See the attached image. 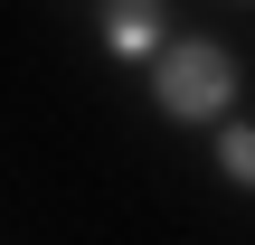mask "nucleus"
<instances>
[{"label": "nucleus", "mask_w": 255, "mask_h": 245, "mask_svg": "<svg viewBox=\"0 0 255 245\" xmlns=\"http://www.w3.org/2000/svg\"><path fill=\"white\" fill-rule=\"evenodd\" d=\"M227 179H246V189H255V123L227 132Z\"/></svg>", "instance_id": "7ed1b4c3"}, {"label": "nucleus", "mask_w": 255, "mask_h": 245, "mask_svg": "<svg viewBox=\"0 0 255 245\" xmlns=\"http://www.w3.org/2000/svg\"><path fill=\"white\" fill-rule=\"evenodd\" d=\"M227 94H237V57H227L218 38H180V47H161V113L208 123Z\"/></svg>", "instance_id": "f257e3e1"}, {"label": "nucleus", "mask_w": 255, "mask_h": 245, "mask_svg": "<svg viewBox=\"0 0 255 245\" xmlns=\"http://www.w3.org/2000/svg\"><path fill=\"white\" fill-rule=\"evenodd\" d=\"M151 28H161V9H151V0H132V9L114 19V47L132 57V47H151Z\"/></svg>", "instance_id": "f03ea898"}]
</instances>
